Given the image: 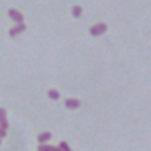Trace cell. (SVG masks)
Masks as SVG:
<instances>
[{
  "mask_svg": "<svg viewBox=\"0 0 151 151\" xmlns=\"http://www.w3.org/2000/svg\"><path fill=\"white\" fill-rule=\"evenodd\" d=\"M105 31H107V24H104V22H98V24H95L93 27H91V30H89V33H91L92 36H95V37L102 36Z\"/></svg>",
  "mask_w": 151,
  "mask_h": 151,
  "instance_id": "cell-1",
  "label": "cell"
},
{
  "mask_svg": "<svg viewBox=\"0 0 151 151\" xmlns=\"http://www.w3.org/2000/svg\"><path fill=\"white\" fill-rule=\"evenodd\" d=\"M52 138V133L50 132H43V133H40L39 136H37V141L40 142V144H47V141Z\"/></svg>",
  "mask_w": 151,
  "mask_h": 151,
  "instance_id": "cell-6",
  "label": "cell"
},
{
  "mask_svg": "<svg viewBox=\"0 0 151 151\" xmlns=\"http://www.w3.org/2000/svg\"><path fill=\"white\" fill-rule=\"evenodd\" d=\"M59 150H61V151H71V148L68 147L67 142H61V144H59Z\"/></svg>",
  "mask_w": 151,
  "mask_h": 151,
  "instance_id": "cell-10",
  "label": "cell"
},
{
  "mask_svg": "<svg viewBox=\"0 0 151 151\" xmlns=\"http://www.w3.org/2000/svg\"><path fill=\"white\" fill-rule=\"evenodd\" d=\"M47 96H49L50 99H53V101H58L61 95H59V92H58V91H55V89H50V91L47 92Z\"/></svg>",
  "mask_w": 151,
  "mask_h": 151,
  "instance_id": "cell-7",
  "label": "cell"
},
{
  "mask_svg": "<svg viewBox=\"0 0 151 151\" xmlns=\"http://www.w3.org/2000/svg\"><path fill=\"white\" fill-rule=\"evenodd\" d=\"M25 28H27V25L22 22V24H17L15 27H12L11 30H9V36L11 37H15V36H18V34H21L22 31H25Z\"/></svg>",
  "mask_w": 151,
  "mask_h": 151,
  "instance_id": "cell-4",
  "label": "cell"
},
{
  "mask_svg": "<svg viewBox=\"0 0 151 151\" xmlns=\"http://www.w3.org/2000/svg\"><path fill=\"white\" fill-rule=\"evenodd\" d=\"M52 145H49V144H40L39 145V148H37V151H52Z\"/></svg>",
  "mask_w": 151,
  "mask_h": 151,
  "instance_id": "cell-9",
  "label": "cell"
},
{
  "mask_svg": "<svg viewBox=\"0 0 151 151\" xmlns=\"http://www.w3.org/2000/svg\"><path fill=\"white\" fill-rule=\"evenodd\" d=\"M0 127L2 129H8L9 123H8V111L5 108H0Z\"/></svg>",
  "mask_w": 151,
  "mask_h": 151,
  "instance_id": "cell-3",
  "label": "cell"
},
{
  "mask_svg": "<svg viewBox=\"0 0 151 151\" xmlns=\"http://www.w3.org/2000/svg\"><path fill=\"white\" fill-rule=\"evenodd\" d=\"M80 105H82L80 101L76 99V98H68V99H65V107L70 108V110H76V108H79Z\"/></svg>",
  "mask_w": 151,
  "mask_h": 151,
  "instance_id": "cell-5",
  "label": "cell"
},
{
  "mask_svg": "<svg viewBox=\"0 0 151 151\" xmlns=\"http://www.w3.org/2000/svg\"><path fill=\"white\" fill-rule=\"evenodd\" d=\"M82 12H83L82 6H74V8H73V17H74V18H80V17H82Z\"/></svg>",
  "mask_w": 151,
  "mask_h": 151,
  "instance_id": "cell-8",
  "label": "cell"
},
{
  "mask_svg": "<svg viewBox=\"0 0 151 151\" xmlns=\"http://www.w3.org/2000/svg\"><path fill=\"white\" fill-rule=\"evenodd\" d=\"M0 144H2V138H0Z\"/></svg>",
  "mask_w": 151,
  "mask_h": 151,
  "instance_id": "cell-12",
  "label": "cell"
},
{
  "mask_svg": "<svg viewBox=\"0 0 151 151\" xmlns=\"http://www.w3.org/2000/svg\"><path fill=\"white\" fill-rule=\"evenodd\" d=\"M9 17H11V19H14V22H17V24H22V22H24L22 14H21L19 11H17V9H9Z\"/></svg>",
  "mask_w": 151,
  "mask_h": 151,
  "instance_id": "cell-2",
  "label": "cell"
},
{
  "mask_svg": "<svg viewBox=\"0 0 151 151\" xmlns=\"http://www.w3.org/2000/svg\"><path fill=\"white\" fill-rule=\"evenodd\" d=\"M5 136H6V130H5V129H2V127H0V138L3 139Z\"/></svg>",
  "mask_w": 151,
  "mask_h": 151,
  "instance_id": "cell-11",
  "label": "cell"
}]
</instances>
